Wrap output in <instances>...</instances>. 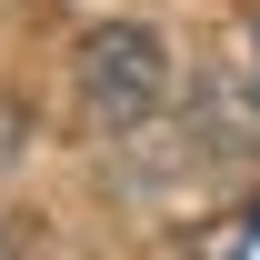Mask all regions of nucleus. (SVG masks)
Masks as SVG:
<instances>
[{
	"mask_svg": "<svg viewBox=\"0 0 260 260\" xmlns=\"http://www.w3.org/2000/svg\"><path fill=\"white\" fill-rule=\"evenodd\" d=\"M0 260H10V240H0Z\"/></svg>",
	"mask_w": 260,
	"mask_h": 260,
	"instance_id": "7ed1b4c3",
	"label": "nucleus"
},
{
	"mask_svg": "<svg viewBox=\"0 0 260 260\" xmlns=\"http://www.w3.org/2000/svg\"><path fill=\"white\" fill-rule=\"evenodd\" d=\"M70 80H80V110H90L100 130H140L170 100V50L140 30V20H100V30H80V50H70Z\"/></svg>",
	"mask_w": 260,
	"mask_h": 260,
	"instance_id": "f257e3e1",
	"label": "nucleus"
},
{
	"mask_svg": "<svg viewBox=\"0 0 260 260\" xmlns=\"http://www.w3.org/2000/svg\"><path fill=\"white\" fill-rule=\"evenodd\" d=\"M10 150H20V110H0V170H10Z\"/></svg>",
	"mask_w": 260,
	"mask_h": 260,
	"instance_id": "f03ea898",
	"label": "nucleus"
}]
</instances>
